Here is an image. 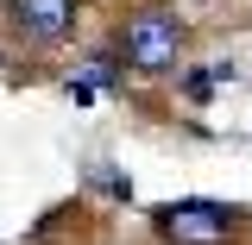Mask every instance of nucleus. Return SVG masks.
Segmentation results:
<instances>
[{"instance_id": "7ed1b4c3", "label": "nucleus", "mask_w": 252, "mask_h": 245, "mask_svg": "<svg viewBox=\"0 0 252 245\" xmlns=\"http://www.w3.org/2000/svg\"><path fill=\"white\" fill-rule=\"evenodd\" d=\"M76 6L82 0H6L13 26L26 31V38H63V31L76 26Z\"/></svg>"}, {"instance_id": "f257e3e1", "label": "nucleus", "mask_w": 252, "mask_h": 245, "mask_svg": "<svg viewBox=\"0 0 252 245\" xmlns=\"http://www.w3.org/2000/svg\"><path fill=\"white\" fill-rule=\"evenodd\" d=\"M120 51H126V63H139V69H170L177 51H183V19H177V13L145 6V13H132V19H126Z\"/></svg>"}, {"instance_id": "f03ea898", "label": "nucleus", "mask_w": 252, "mask_h": 245, "mask_svg": "<svg viewBox=\"0 0 252 245\" xmlns=\"http://www.w3.org/2000/svg\"><path fill=\"white\" fill-rule=\"evenodd\" d=\"M227 208H215V201H177L170 214H164V233L177 245H215V239H227Z\"/></svg>"}]
</instances>
